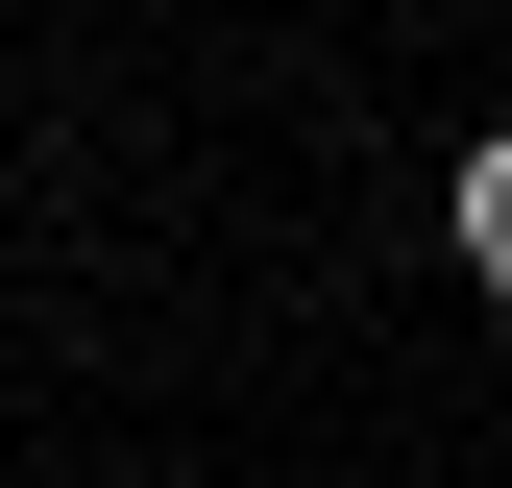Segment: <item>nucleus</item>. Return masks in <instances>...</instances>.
<instances>
[{
    "label": "nucleus",
    "instance_id": "1",
    "mask_svg": "<svg viewBox=\"0 0 512 488\" xmlns=\"http://www.w3.org/2000/svg\"><path fill=\"white\" fill-rule=\"evenodd\" d=\"M464 269L512 293V122H488V147H464Z\"/></svg>",
    "mask_w": 512,
    "mask_h": 488
}]
</instances>
